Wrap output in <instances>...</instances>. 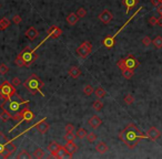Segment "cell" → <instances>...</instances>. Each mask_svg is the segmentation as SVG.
Returning a JSON list of instances; mask_svg holds the SVG:
<instances>
[{
	"instance_id": "6da1fadb",
	"label": "cell",
	"mask_w": 162,
	"mask_h": 159,
	"mask_svg": "<svg viewBox=\"0 0 162 159\" xmlns=\"http://www.w3.org/2000/svg\"><path fill=\"white\" fill-rule=\"evenodd\" d=\"M119 138L124 145H127V147H129L130 149H133L141 139H147L149 137L147 133L143 134L136 127V125H134L133 123H130L120 132Z\"/></svg>"
},
{
	"instance_id": "7a4b0ae2",
	"label": "cell",
	"mask_w": 162,
	"mask_h": 159,
	"mask_svg": "<svg viewBox=\"0 0 162 159\" xmlns=\"http://www.w3.org/2000/svg\"><path fill=\"white\" fill-rule=\"evenodd\" d=\"M24 85H25V87H26L27 90L31 93L32 95L37 94V93H40L41 95H43L42 91H41V88H42V86H43V83H42V81L36 75V74H32L31 76H29L26 81H25V84H24Z\"/></svg>"
},
{
	"instance_id": "3957f363",
	"label": "cell",
	"mask_w": 162,
	"mask_h": 159,
	"mask_svg": "<svg viewBox=\"0 0 162 159\" xmlns=\"http://www.w3.org/2000/svg\"><path fill=\"white\" fill-rule=\"evenodd\" d=\"M141 10H142V7H140V8L138 9V10H136V12L132 15V17L129 18L128 20H127V22L122 25V27H121V28H120L119 30H118L116 33L113 34V35H108L107 38H104V39H103V41H102L103 45H104L106 48H108V49L113 48V45H114V42H116V38L118 37V34H119L120 32H121V31H122V30H123V29H124V28H126V27H127V25H128L129 23L132 21V19H133V18H136V16L138 15V13H139V12H140V11H141Z\"/></svg>"
},
{
	"instance_id": "277c9868",
	"label": "cell",
	"mask_w": 162,
	"mask_h": 159,
	"mask_svg": "<svg viewBox=\"0 0 162 159\" xmlns=\"http://www.w3.org/2000/svg\"><path fill=\"white\" fill-rule=\"evenodd\" d=\"M16 94V86H13L11 82L5 81L0 85V97L3 100H10V98Z\"/></svg>"
},
{
	"instance_id": "5b68a950",
	"label": "cell",
	"mask_w": 162,
	"mask_h": 159,
	"mask_svg": "<svg viewBox=\"0 0 162 159\" xmlns=\"http://www.w3.org/2000/svg\"><path fill=\"white\" fill-rule=\"evenodd\" d=\"M20 55H21V58H22L24 61H25L26 67H30L32 63L36 62V60H37L36 51L32 50V49H31V48H29V47H27L26 49L20 53Z\"/></svg>"
},
{
	"instance_id": "8992f818",
	"label": "cell",
	"mask_w": 162,
	"mask_h": 159,
	"mask_svg": "<svg viewBox=\"0 0 162 159\" xmlns=\"http://www.w3.org/2000/svg\"><path fill=\"white\" fill-rule=\"evenodd\" d=\"M92 52V44L91 42L85 41L82 42L77 49V54L81 59H87Z\"/></svg>"
},
{
	"instance_id": "52a82bcc",
	"label": "cell",
	"mask_w": 162,
	"mask_h": 159,
	"mask_svg": "<svg viewBox=\"0 0 162 159\" xmlns=\"http://www.w3.org/2000/svg\"><path fill=\"white\" fill-rule=\"evenodd\" d=\"M123 63H124V67H128V69H131V70H136V67L140 65L139 61L132 54H129L127 58H124Z\"/></svg>"
},
{
	"instance_id": "ba28073f",
	"label": "cell",
	"mask_w": 162,
	"mask_h": 159,
	"mask_svg": "<svg viewBox=\"0 0 162 159\" xmlns=\"http://www.w3.org/2000/svg\"><path fill=\"white\" fill-rule=\"evenodd\" d=\"M98 19H99L102 23L108 25L111 20L113 19V15H112V12H111V11H109L108 9H106V10H103L102 12L98 16Z\"/></svg>"
},
{
	"instance_id": "9c48e42d",
	"label": "cell",
	"mask_w": 162,
	"mask_h": 159,
	"mask_svg": "<svg viewBox=\"0 0 162 159\" xmlns=\"http://www.w3.org/2000/svg\"><path fill=\"white\" fill-rule=\"evenodd\" d=\"M5 146H6V149H5V152L1 155L2 158H9L15 151L17 150L16 145H13L12 142H7V144H5Z\"/></svg>"
},
{
	"instance_id": "30bf717a",
	"label": "cell",
	"mask_w": 162,
	"mask_h": 159,
	"mask_svg": "<svg viewBox=\"0 0 162 159\" xmlns=\"http://www.w3.org/2000/svg\"><path fill=\"white\" fill-rule=\"evenodd\" d=\"M147 135H148V137H149V139L150 140H153L155 142L158 138H160V136H161V133H160V130L157 128V127H150L149 128V130L147 132Z\"/></svg>"
},
{
	"instance_id": "8fae6325",
	"label": "cell",
	"mask_w": 162,
	"mask_h": 159,
	"mask_svg": "<svg viewBox=\"0 0 162 159\" xmlns=\"http://www.w3.org/2000/svg\"><path fill=\"white\" fill-rule=\"evenodd\" d=\"M88 125L90 126L92 129H97V128H99L100 126L102 125V119L100 117H98V116H95V115L91 116L88 120Z\"/></svg>"
},
{
	"instance_id": "7c38bea8",
	"label": "cell",
	"mask_w": 162,
	"mask_h": 159,
	"mask_svg": "<svg viewBox=\"0 0 162 159\" xmlns=\"http://www.w3.org/2000/svg\"><path fill=\"white\" fill-rule=\"evenodd\" d=\"M61 34H62V30L60 28H58V27H56V25H52V27L49 28V30H48V37L47 38L57 39V38H59Z\"/></svg>"
},
{
	"instance_id": "4fadbf2b",
	"label": "cell",
	"mask_w": 162,
	"mask_h": 159,
	"mask_svg": "<svg viewBox=\"0 0 162 159\" xmlns=\"http://www.w3.org/2000/svg\"><path fill=\"white\" fill-rule=\"evenodd\" d=\"M20 115L22 117V120H25V122H31L34 117V114L29 109V107H25L20 112Z\"/></svg>"
},
{
	"instance_id": "5bb4252c",
	"label": "cell",
	"mask_w": 162,
	"mask_h": 159,
	"mask_svg": "<svg viewBox=\"0 0 162 159\" xmlns=\"http://www.w3.org/2000/svg\"><path fill=\"white\" fill-rule=\"evenodd\" d=\"M25 35H26L27 38L30 40V41H34V40H36L37 38H38V35H39V32H38V30L36 29V28H34V27H30L28 30L26 31V33H25Z\"/></svg>"
},
{
	"instance_id": "9a60e30c",
	"label": "cell",
	"mask_w": 162,
	"mask_h": 159,
	"mask_svg": "<svg viewBox=\"0 0 162 159\" xmlns=\"http://www.w3.org/2000/svg\"><path fill=\"white\" fill-rule=\"evenodd\" d=\"M36 128H37V130H38L40 134H46V133L48 132V129H49V124H48L46 120H41V122H39V123L36 125Z\"/></svg>"
},
{
	"instance_id": "2e32d148",
	"label": "cell",
	"mask_w": 162,
	"mask_h": 159,
	"mask_svg": "<svg viewBox=\"0 0 162 159\" xmlns=\"http://www.w3.org/2000/svg\"><path fill=\"white\" fill-rule=\"evenodd\" d=\"M63 147H65L66 150L68 151L69 154H71V155H73V154L78 150V146L73 142H67Z\"/></svg>"
},
{
	"instance_id": "e0dca14e",
	"label": "cell",
	"mask_w": 162,
	"mask_h": 159,
	"mask_svg": "<svg viewBox=\"0 0 162 159\" xmlns=\"http://www.w3.org/2000/svg\"><path fill=\"white\" fill-rule=\"evenodd\" d=\"M95 150L98 151L99 154H106L107 151L109 150V147L107 146V144L104 142H100L97 144L95 146Z\"/></svg>"
},
{
	"instance_id": "ac0fdd59",
	"label": "cell",
	"mask_w": 162,
	"mask_h": 159,
	"mask_svg": "<svg viewBox=\"0 0 162 159\" xmlns=\"http://www.w3.org/2000/svg\"><path fill=\"white\" fill-rule=\"evenodd\" d=\"M81 74V70L78 67H71L69 69V75L72 79H78Z\"/></svg>"
},
{
	"instance_id": "d6986e66",
	"label": "cell",
	"mask_w": 162,
	"mask_h": 159,
	"mask_svg": "<svg viewBox=\"0 0 162 159\" xmlns=\"http://www.w3.org/2000/svg\"><path fill=\"white\" fill-rule=\"evenodd\" d=\"M79 19H80V18L78 17L77 13L71 12L70 15H68V17H67V22H68L70 25H75L78 21H79Z\"/></svg>"
},
{
	"instance_id": "ffe728a7",
	"label": "cell",
	"mask_w": 162,
	"mask_h": 159,
	"mask_svg": "<svg viewBox=\"0 0 162 159\" xmlns=\"http://www.w3.org/2000/svg\"><path fill=\"white\" fill-rule=\"evenodd\" d=\"M60 147H61V146H60V145L57 142H50L47 148H48V151H50V154H51V156H52V155H53L56 151L59 150Z\"/></svg>"
},
{
	"instance_id": "44dd1931",
	"label": "cell",
	"mask_w": 162,
	"mask_h": 159,
	"mask_svg": "<svg viewBox=\"0 0 162 159\" xmlns=\"http://www.w3.org/2000/svg\"><path fill=\"white\" fill-rule=\"evenodd\" d=\"M8 108L10 110H12V112H18L19 108H20V103L17 102V100H9Z\"/></svg>"
},
{
	"instance_id": "7402d4cb",
	"label": "cell",
	"mask_w": 162,
	"mask_h": 159,
	"mask_svg": "<svg viewBox=\"0 0 162 159\" xmlns=\"http://www.w3.org/2000/svg\"><path fill=\"white\" fill-rule=\"evenodd\" d=\"M136 3H138V0H123V5L127 8V13H129L131 8H133Z\"/></svg>"
},
{
	"instance_id": "603a6c76",
	"label": "cell",
	"mask_w": 162,
	"mask_h": 159,
	"mask_svg": "<svg viewBox=\"0 0 162 159\" xmlns=\"http://www.w3.org/2000/svg\"><path fill=\"white\" fill-rule=\"evenodd\" d=\"M122 71V75L124 79H127V80H130L133 74H134V70H131V69H128V67H126V69H123V70H121Z\"/></svg>"
},
{
	"instance_id": "cb8c5ba5",
	"label": "cell",
	"mask_w": 162,
	"mask_h": 159,
	"mask_svg": "<svg viewBox=\"0 0 162 159\" xmlns=\"http://www.w3.org/2000/svg\"><path fill=\"white\" fill-rule=\"evenodd\" d=\"M94 93H95V96H97L98 98H102V97H104V96L107 95V92H106V90L103 88L102 86H98V87L94 90Z\"/></svg>"
},
{
	"instance_id": "d4e9b609",
	"label": "cell",
	"mask_w": 162,
	"mask_h": 159,
	"mask_svg": "<svg viewBox=\"0 0 162 159\" xmlns=\"http://www.w3.org/2000/svg\"><path fill=\"white\" fill-rule=\"evenodd\" d=\"M9 25H10V20L7 18H2L0 20V31H5Z\"/></svg>"
},
{
	"instance_id": "484cf974",
	"label": "cell",
	"mask_w": 162,
	"mask_h": 159,
	"mask_svg": "<svg viewBox=\"0 0 162 159\" xmlns=\"http://www.w3.org/2000/svg\"><path fill=\"white\" fill-rule=\"evenodd\" d=\"M0 118L3 120V122H7L9 119H12V115L9 113L7 109H2L1 114H0Z\"/></svg>"
},
{
	"instance_id": "4316f807",
	"label": "cell",
	"mask_w": 162,
	"mask_h": 159,
	"mask_svg": "<svg viewBox=\"0 0 162 159\" xmlns=\"http://www.w3.org/2000/svg\"><path fill=\"white\" fill-rule=\"evenodd\" d=\"M153 47L155 49H161L162 48V37L161 35H157L155 38L153 39Z\"/></svg>"
},
{
	"instance_id": "83f0119b",
	"label": "cell",
	"mask_w": 162,
	"mask_h": 159,
	"mask_svg": "<svg viewBox=\"0 0 162 159\" xmlns=\"http://www.w3.org/2000/svg\"><path fill=\"white\" fill-rule=\"evenodd\" d=\"M34 156L36 158H43V157H46V152L43 150L42 148H36L34 151Z\"/></svg>"
},
{
	"instance_id": "f1b7e54d",
	"label": "cell",
	"mask_w": 162,
	"mask_h": 159,
	"mask_svg": "<svg viewBox=\"0 0 162 159\" xmlns=\"http://www.w3.org/2000/svg\"><path fill=\"white\" fill-rule=\"evenodd\" d=\"M103 107V103L101 102L100 100H97L93 102V104H92V108L95 110V112H100Z\"/></svg>"
},
{
	"instance_id": "f546056e",
	"label": "cell",
	"mask_w": 162,
	"mask_h": 159,
	"mask_svg": "<svg viewBox=\"0 0 162 159\" xmlns=\"http://www.w3.org/2000/svg\"><path fill=\"white\" fill-rule=\"evenodd\" d=\"M17 158L18 159H22V158L29 159V158H31V155L29 154V151L27 150V149H22V150L17 155Z\"/></svg>"
},
{
	"instance_id": "4dcf8cb0",
	"label": "cell",
	"mask_w": 162,
	"mask_h": 159,
	"mask_svg": "<svg viewBox=\"0 0 162 159\" xmlns=\"http://www.w3.org/2000/svg\"><path fill=\"white\" fill-rule=\"evenodd\" d=\"M76 135H77V137L79 138V139H83V138L87 137L88 132L85 130V128H79V129L77 130V133H76Z\"/></svg>"
},
{
	"instance_id": "1f68e13d",
	"label": "cell",
	"mask_w": 162,
	"mask_h": 159,
	"mask_svg": "<svg viewBox=\"0 0 162 159\" xmlns=\"http://www.w3.org/2000/svg\"><path fill=\"white\" fill-rule=\"evenodd\" d=\"M76 137H77V135H75V133H66L63 136L66 142H75Z\"/></svg>"
},
{
	"instance_id": "d6a6232c",
	"label": "cell",
	"mask_w": 162,
	"mask_h": 159,
	"mask_svg": "<svg viewBox=\"0 0 162 159\" xmlns=\"http://www.w3.org/2000/svg\"><path fill=\"white\" fill-rule=\"evenodd\" d=\"M93 92H94V88L92 85H89L88 84V85H85V87H83V93H85L87 96H90Z\"/></svg>"
},
{
	"instance_id": "836d02e7",
	"label": "cell",
	"mask_w": 162,
	"mask_h": 159,
	"mask_svg": "<svg viewBox=\"0 0 162 159\" xmlns=\"http://www.w3.org/2000/svg\"><path fill=\"white\" fill-rule=\"evenodd\" d=\"M123 100H124V103H126L127 105H131V104L134 102V97H133L132 94H127V95H124Z\"/></svg>"
},
{
	"instance_id": "e575fe53",
	"label": "cell",
	"mask_w": 162,
	"mask_h": 159,
	"mask_svg": "<svg viewBox=\"0 0 162 159\" xmlns=\"http://www.w3.org/2000/svg\"><path fill=\"white\" fill-rule=\"evenodd\" d=\"M15 64L17 65V67H26V64H25V61H24V59L21 58V55L19 54L17 58L15 59Z\"/></svg>"
},
{
	"instance_id": "d590c367",
	"label": "cell",
	"mask_w": 162,
	"mask_h": 159,
	"mask_svg": "<svg viewBox=\"0 0 162 159\" xmlns=\"http://www.w3.org/2000/svg\"><path fill=\"white\" fill-rule=\"evenodd\" d=\"M97 138H98V136H97V134L93 133V132L88 133V135H87V139H88V142H94L95 140H97Z\"/></svg>"
},
{
	"instance_id": "8d00e7d4",
	"label": "cell",
	"mask_w": 162,
	"mask_h": 159,
	"mask_svg": "<svg viewBox=\"0 0 162 159\" xmlns=\"http://www.w3.org/2000/svg\"><path fill=\"white\" fill-rule=\"evenodd\" d=\"M9 72V67L6 65V64H3V63H1L0 64V74L1 75H5V74H7Z\"/></svg>"
},
{
	"instance_id": "74e56055",
	"label": "cell",
	"mask_w": 162,
	"mask_h": 159,
	"mask_svg": "<svg viewBox=\"0 0 162 159\" xmlns=\"http://www.w3.org/2000/svg\"><path fill=\"white\" fill-rule=\"evenodd\" d=\"M77 15L79 18H85L87 16V10L85 8H82V7H80L77 10Z\"/></svg>"
},
{
	"instance_id": "f35d334b",
	"label": "cell",
	"mask_w": 162,
	"mask_h": 159,
	"mask_svg": "<svg viewBox=\"0 0 162 159\" xmlns=\"http://www.w3.org/2000/svg\"><path fill=\"white\" fill-rule=\"evenodd\" d=\"M75 125L73 124H67V125L65 126V130H66V133H75Z\"/></svg>"
},
{
	"instance_id": "ab89813d",
	"label": "cell",
	"mask_w": 162,
	"mask_h": 159,
	"mask_svg": "<svg viewBox=\"0 0 162 159\" xmlns=\"http://www.w3.org/2000/svg\"><path fill=\"white\" fill-rule=\"evenodd\" d=\"M141 42H142V44H143L145 47H149V45H150V44L152 43V40L150 39V37H148V35H145V38L142 39V41H141Z\"/></svg>"
},
{
	"instance_id": "60d3db41",
	"label": "cell",
	"mask_w": 162,
	"mask_h": 159,
	"mask_svg": "<svg viewBox=\"0 0 162 159\" xmlns=\"http://www.w3.org/2000/svg\"><path fill=\"white\" fill-rule=\"evenodd\" d=\"M21 21H22V19H21V17H20L19 15H15V16L12 17V22H13L15 25H19Z\"/></svg>"
},
{
	"instance_id": "b9f144b4",
	"label": "cell",
	"mask_w": 162,
	"mask_h": 159,
	"mask_svg": "<svg viewBox=\"0 0 162 159\" xmlns=\"http://www.w3.org/2000/svg\"><path fill=\"white\" fill-rule=\"evenodd\" d=\"M11 84H12L13 86H18V85H20V84H21V81H20V79H19V77H13V79L11 80Z\"/></svg>"
},
{
	"instance_id": "7bdbcfd3",
	"label": "cell",
	"mask_w": 162,
	"mask_h": 159,
	"mask_svg": "<svg viewBox=\"0 0 162 159\" xmlns=\"http://www.w3.org/2000/svg\"><path fill=\"white\" fill-rule=\"evenodd\" d=\"M149 23L151 25H155L157 23H158V18H155L154 16H152V17L149 18Z\"/></svg>"
},
{
	"instance_id": "ee69618b",
	"label": "cell",
	"mask_w": 162,
	"mask_h": 159,
	"mask_svg": "<svg viewBox=\"0 0 162 159\" xmlns=\"http://www.w3.org/2000/svg\"><path fill=\"white\" fill-rule=\"evenodd\" d=\"M12 119H13V120H16V122H20V120H22V117H21V115H20V112L17 113V114H15V115H12Z\"/></svg>"
},
{
	"instance_id": "f6af8a7d",
	"label": "cell",
	"mask_w": 162,
	"mask_h": 159,
	"mask_svg": "<svg viewBox=\"0 0 162 159\" xmlns=\"http://www.w3.org/2000/svg\"><path fill=\"white\" fill-rule=\"evenodd\" d=\"M150 1H151V3L153 5V6H154V7H155V8H157V7H158V6H159V5L161 3V2L159 1V0H150Z\"/></svg>"
},
{
	"instance_id": "bcb514c9",
	"label": "cell",
	"mask_w": 162,
	"mask_h": 159,
	"mask_svg": "<svg viewBox=\"0 0 162 159\" xmlns=\"http://www.w3.org/2000/svg\"><path fill=\"white\" fill-rule=\"evenodd\" d=\"M5 149H6L5 144H0V155H2L5 152Z\"/></svg>"
},
{
	"instance_id": "7dc6e473",
	"label": "cell",
	"mask_w": 162,
	"mask_h": 159,
	"mask_svg": "<svg viewBox=\"0 0 162 159\" xmlns=\"http://www.w3.org/2000/svg\"><path fill=\"white\" fill-rule=\"evenodd\" d=\"M158 25H160V27H162V16H160V18L158 19V23H157Z\"/></svg>"
},
{
	"instance_id": "c3c4849f",
	"label": "cell",
	"mask_w": 162,
	"mask_h": 159,
	"mask_svg": "<svg viewBox=\"0 0 162 159\" xmlns=\"http://www.w3.org/2000/svg\"><path fill=\"white\" fill-rule=\"evenodd\" d=\"M159 1H160V2H162V0H159Z\"/></svg>"
},
{
	"instance_id": "681fc988",
	"label": "cell",
	"mask_w": 162,
	"mask_h": 159,
	"mask_svg": "<svg viewBox=\"0 0 162 159\" xmlns=\"http://www.w3.org/2000/svg\"><path fill=\"white\" fill-rule=\"evenodd\" d=\"M0 7H1V5H0Z\"/></svg>"
}]
</instances>
